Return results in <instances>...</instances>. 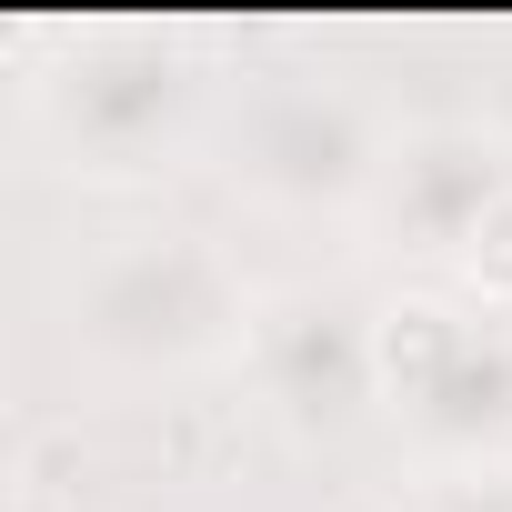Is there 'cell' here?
Masks as SVG:
<instances>
[{
  "mask_svg": "<svg viewBox=\"0 0 512 512\" xmlns=\"http://www.w3.org/2000/svg\"><path fill=\"white\" fill-rule=\"evenodd\" d=\"M402 512H512V462H462V472H432Z\"/></svg>",
  "mask_w": 512,
  "mask_h": 512,
  "instance_id": "8",
  "label": "cell"
},
{
  "mask_svg": "<svg viewBox=\"0 0 512 512\" xmlns=\"http://www.w3.org/2000/svg\"><path fill=\"white\" fill-rule=\"evenodd\" d=\"M512 191V151L482 131H412L382 161L372 211L402 231V251H432V262H462V241L482 231V211Z\"/></svg>",
  "mask_w": 512,
  "mask_h": 512,
  "instance_id": "6",
  "label": "cell"
},
{
  "mask_svg": "<svg viewBox=\"0 0 512 512\" xmlns=\"http://www.w3.org/2000/svg\"><path fill=\"white\" fill-rule=\"evenodd\" d=\"M201 111H211V81L161 31H91L31 81V131L71 171H101V181L171 171V151L201 131Z\"/></svg>",
  "mask_w": 512,
  "mask_h": 512,
  "instance_id": "2",
  "label": "cell"
},
{
  "mask_svg": "<svg viewBox=\"0 0 512 512\" xmlns=\"http://www.w3.org/2000/svg\"><path fill=\"white\" fill-rule=\"evenodd\" d=\"M251 372H262V392L282 402L292 432H342L362 402H382V332L352 302L292 292L251 332Z\"/></svg>",
  "mask_w": 512,
  "mask_h": 512,
  "instance_id": "5",
  "label": "cell"
},
{
  "mask_svg": "<svg viewBox=\"0 0 512 512\" xmlns=\"http://www.w3.org/2000/svg\"><path fill=\"white\" fill-rule=\"evenodd\" d=\"M372 332H382V402L442 452V472L512 462V312L412 292Z\"/></svg>",
  "mask_w": 512,
  "mask_h": 512,
  "instance_id": "3",
  "label": "cell"
},
{
  "mask_svg": "<svg viewBox=\"0 0 512 512\" xmlns=\"http://www.w3.org/2000/svg\"><path fill=\"white\" fill-rule=\"evenodd\" d=\"M392 141L332 81H272L231 121V181L262 211H372Z\"/></svg>",
  "mask_w": 512,
  "mask_h": 512,
  "instance_id": "4",
  "label": "cell"
},
{
  "mask_svg": "<svg viewBox=\"0 0 512 512\" xmlns=\"http://www.w3.org/2000/svg\"><path fill=\"white\" fill-rule=\"evenodd\" d=\"M61 332L91 372L161 382V372H211L241 362L262 312H251L241 272L221 262V241L201 231H121L61 292Z\"/></svg>",
  "mask_w": 512,
  "mask_h": 512,
  "instance_id": "1",
  "label": "cell"
},
{
  "mask_svg": "<svg viewBox=\"0 0 512 512\" xmlns=\"http://www.w3.org/2000/svg\"><path fill=\"white\" fill-rule=\"evenodd\" d=\"M462 282H472V302H492V312H512V191L482 211V231L462 241Z\"/></svg>",
  "mask_w": 512,
  "mask_h": 512,
  "instance_id": "7",
  "label": "cell"
}]
</instances>
